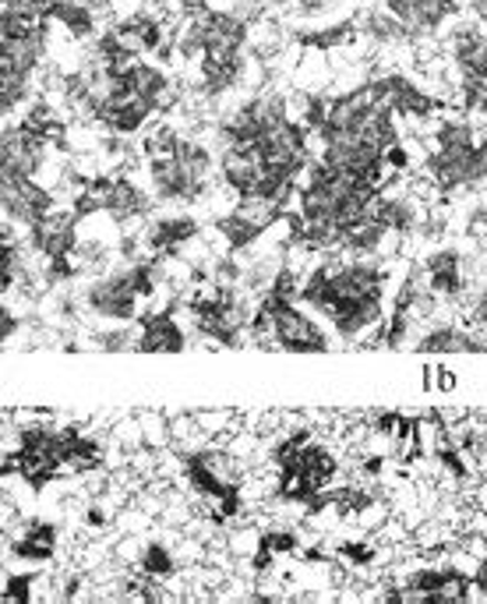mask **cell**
Masks as SVG:
<instances>
[{"label": "cell", "instance_id": "obj_1", "mask_svg": "<svg viewBox=\"0 0 487 604\" xmlns=\"http://www.w3.org/2000/svg\"><path fill=\"white\" fill-rule=\"evenodd\" d=\"M308 124L283 96H255L220 124V177L247 206L283 209L308 171Z\"/></svg>", "mask_w": 487, "mask_h": 604}, {"label": "cell", "instance_id": "obj_2", "mask_svg": "<svg viewBox=\"0 0 487 604\" xmlns=\"http://www.w3.org/2000/svg\"><path fill=\"white\" fill-rule=\"evenodd\" d=\"M389 268L372 259L322 262L300 283V300L322 315L343 343H357L364 332L385 326Z\"/></svg>", "mask_w": 487, "mask_h": 604}, {"label": "cell", "instance_id": "obj_3", "mask_svg": "<svg viewBox=\"0 0 487 604\" xmlns=\"http://www.w3.org/2000/svg\"><path fill=\"white\" fill-rule=\"evenodd\" d=\"M294 297H300V283L294 268L283 265L268 283L265 297L258 300L255 315H251L247 343L262 350H283V354H329V329L318 326L305 308H297Z\"/></svg>", "mask_w": 487, "mask_h": 604}, {"label": "cell", "instance_id": "obj_4", "mask_svg": "<svg viewBox=\"0 0 487 604\" xmlns=\"http://www.w3.org/2000/svg\"><path fill=\"white\" fill-rule=\"evenodd\" d=\"M145 156H148V184L159 201L174 206H191L209 191L212 171L220 163L195 139H184L174 128H156L145 134Z\"/></svg>", "mask_w": 487, "mask_h": 604}, {"label": "cell", "instance_id": "obj_5", "mask_svg": "<svg viewBox=\"0 0 487 604\" xmlns=\"http://www.w3.org/2000/svg\"><path fill=\"white\" fill-rule=\"evenodd\" d=\"M244 43H247V19L230 11H201L188 22L180 36V57L201 61V92L220 96L237 86L244 67Z\"/></svg>", "mask_w": 487, "mask_h": 604}, {"label": "cell", "instance_id": "obj_6", "mask_svg": "<svg viewBox=\"0 0 487 604\" xmlns=\"http://www.w3.org/2000/svg\"><path fill=\"white\" fill-rule=\"evenodd\" d=\"M49 43V22L29 14L4 11V57H0V86H4V117H11L29 99V86L36 67L43 64Z\"/></svg>", "mask_w": 487, "mask_h": 604}, {"label": "cell", "instance_id": "obj_7", "mask_svg": "<svg viewBox=\"0 0 487 604\" xmlns=\"http://www.w3.org/2000/svg\"><path fill=\"white\" fill-rule=\"evenodd\" d=\"M156 294V259H142L121 273H110L103 279H96L86 290V308L96 318H107V322L128 326L139 318V305L145 297Z\"/></svg>", "mask_w": 487, "mask_h": 604}, {"label": "cell", "instance_id": "obj_8", "mask_svg": "<svg viewBox=\"0 0 487 604\" xmlns=\"http://www.w3.org/2000/svg\"><path fill=\"white\" fill-rule=\"evenodd\" d=\"M188 311L195 318V329L220 347H241L247 340L251 315H255L247 297H241L220 279H215V287L209 290H195V297L188 300Z\"/></svg>", "mask_w": 487, "mask_h": 604}, {"label": "cell", "instance_id": "obj_9", "mask_svg": "<svg viewBox=\"0 0 487 604\" xmlns=\"http://www.w3.org/2000/svg\"><path fill=\"white\" fill-rule=\"evenodd\" d=\"M54 209H57L54 191H46V184H40L36 177L4 180V216H8V223H19V227L32 230V227H40Z\"/></svg>", "mask_w": 487, "mask_h": 604}, {"label": "cell", "instance_id": "obj_10", "mask_svg": "<svg viewBox=\"0 0 487 604\" xmlns=\"http://www.w3.org/2000/svg\"><path fill=\"white\" fill-rule=\"evenodd\" d=\"M177 300L163 311L145 315L139 322V354H180L188 347V332L177 322Z\"/></svg>", "mask_w": 487, "mask_h": 604}, {"label": "cell", "instance_id": "obj_11", "mask_svg": "<svg viewBox=\"0 0 487 604\" xmlns=\"http://www.w3.org/2000/svg\"><path fill=\"white\" fill-rule=\"evenodd\" d=\"M385 11L407 25L413 36H424V32L442 29L452 14L460 11L456 0H381Z\"/></svg>", "mask_w": 487, "mask_h": 604}, {"label": "cell", "instance_id": "obj_12", "mask_svg": "<svg viewBox=\"0 0 487 604\" xmlns=\"http://www.w3.org/2000/svg\"><path fill=\"white\" fill-rule=\"evenodd\" d=\"M413 350H421V354H487V332L463 329L460 322H445L428 329L413 343Z\"/></svg>", "mask_w": 487, "mask_h": 604}, {"label": "cell", "instance_id": "obj_13", "mask_svg": "<svg viewBox=\"0 0 487 604\" xmlns=\"http://www.w3.org/2000/svg\"><path fill=\"white\" fill-rule=\"evenodd\" d=\"M198 223L191 216H163L153 227L145 230V248H148V259H174L184 244H191L198 238Z\"/></svg>", "mask_w": 487, "mask_h": 604}, {"label": "cell", "instance_id": "obj_14", "mask_svg": "<svg viewBox=\"0 0 487 604\" xmlns=\"http://www.w3.org/2000/svg\"><path fill=\"white\" fill-rule=\"evenodd\" d=\"M424 283L434 297H460L466 287V276H463V259L460 251H434L424 262Z\"/></svg>", "mask_w": 487, "mask_h": 604}, {"label": "cell", "instance_id": "obj_15", "mask_svg": "<svg viewBox=\"0 0 487 604\" xmlns=\"http://www.w3.org/2000/svg\"><path fill=\"white\" fill-rule=\"evenodd\" d=\"M452 57H456L463 78H487V32L460 29L452 40Z\"/></svg>", "mask_w": 487, "mask_h": 604}, {"label": "cell", "instance_id": "obj_16", "mask_svg": "<svg viewBox=\"0 0 487 604\" xmlns=\"http://www.w3.org/2000/svg\"><path fill=\"white\" fill-rule=\"evenodd\" d=\"M60 4H86L92 11H103L110 8V0H4V11H14V14H29V19H46L54 14Z\"/></svg>", "mask_w": 487, "mask_h": 604}, {"label": "cell", "instance_id": "obj_17", "mask_svg": "<svg viewBox=\"0 0 487 604\" xmlns=\"http://www.w3.org/2000/svg\"><path fill=\"white\" fill-rule=\"evenodd\" d=\"M92 347L110 350V354H121V350H139V329H131V326L99 329V332H92Z\"/></svg>", "mask_w": 487, "mask_h": 604}, {"label": "cell", "instance_id": "obj_18", "mask_svg": "<svg viewBox=\"0 0 487 604\" xmlns=\"http://www.w3.org/2000/svg\"><path fill=\"white\" fill-rule=\"evenodd\" d=\"M139 421H142V435H145V446L148 449H166L174 442V435H170V417H163L156 410H148V414H139Z\"/></svg>", "mask_w": 487, "mask_h": 604}, {"label": "cell", "instance_id": "obj_19", "mask_svg": "<svg viewBox=\"0 0 487 604\" xmlns=\"http://www.w3.org/2000/svg\"><path fill=\"white\" fill-rule=\"evenodd\" d=\"M463 103L487 117V78H463Z\"/></svg>", "mask_w": 487, "mask_h": 604}, {"label": "cell", "instance_id": "obj_20", "mask_svg": "<svg viewBox=\"0 0 487 604\" xmlns=\"http://www.w3.org/2000/svg\"><path fill=\"white\" fill-rule=\"evenodd\" d=\"M474 329H480V332H487V294L477 300L474 305Z\"/></svg>", "mask_w": 487, "mask_h": 604}, {"label": "cell", "instance_id": "obj_21", "mask_svg": "<svg viewBox=\"0 0 487 604\" xmlns=\"http://www.w3.org/2000/svg\"><path fill=\"white\" fill-rule=\"evenodd\" d=\"M297 4H300V8H305V11L311 14V11H318V4H322V0H297Z\"/></svg>", "mask_w": 487, "mask_h": 604}]
</instances>
